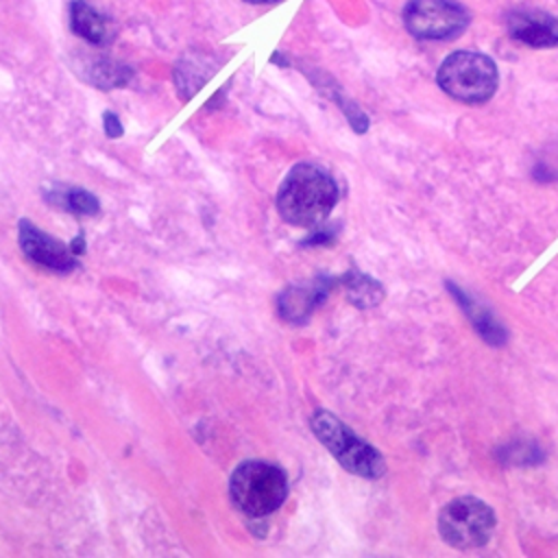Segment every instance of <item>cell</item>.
I'll list each match as a JSON object with an SVG mask.
<instances>
[{
	"mask_svg": "<svg viewBox=\"0 0 558 558\" xmlns=\"http://www.w3.org/2000/svg\"><path fill=\"white\" fill-rule=\"evenodd\" d=\"M338 201V187L329 172L314 163L294 166L277 194L281 218L296 227L320 225Z\"/></svg>",
	"mask_w": 558,
	"mask_h": 558,
	"instance_id": "1",
	"label": "cell"
},
{
	"mask_svg": "<svg viewBox=\"0 0 558 558\" xmlns=\"http://www.w3.org/2000/svg\"><path fill=\"white\" fill-rule=\"evenodd\" d=\"M497 68L493 59L471 50L449 54L438 70V85L460 102H486L497 89Z\"/></svg>",
	"mask_w": 558,
	"mask_h": 558,
	"instance_id": "2",
	"label": "cell"
},
{
	"mask_svg": "<svg viewBox=\"0 0 558 558\" xmlns=\"http://www.w3.org/2000/svg\"><path fill=\"white\" fill-rule=\"evenodd\" d=\"M312 429L316 438L331 451V456L349 471L360 477H379L386 471L381 453L357 438L340 418L331 412L318 410L312 416Z\"/></svg>",
	"mask_w": 558,
	"mask_h": 558,
	"instance_id": "3",
	"label": "cell"
},
{
	"mask_svg": "<svg viewBox=\"0 0 558 558\" xmlns=\"http://www.w3.org/2000/svg\"><path fill=\"white\" fill-rule=\"evenodd\" d=\"M288 495V480L281 469L268 462H244L231 475V499L248 517H264L281 506Z\"/></svg>",
	"mask_w": 558,
	"mask_h": 558,
	"instance_id": "4",
	"label": "cell"
},
{
	"mask_svg": "<svg viewBox=\"0 0 558 558\" xmlns=\"http://www.w3.org/2000/svg\"><path fill=\"white\" fill-rule=\"evenodd\" d=\"M493 508L477 497H458L449 501L438 517V530L447 545L458 549L482 547L495 530Z\"/></svg>",
	"mask_w": 558,
	"mask_h": 558,
	"instance_id": "5",
	"label": "cell"
},
{
	"mask_svg": "<svg viewBox=\"0 0 558 558\" xmlns=\"http://www.w3.org/2000/svg\"><path fill=\"white\" fill-rule=\"evenodd\" d=\"M403 22L418 39H449L466 28L469 15L453 0H410Z\"/></svg>",
	"mask_w": 558,
	"mask_h": 558,
	"instance_id": "6",
	"label": "cell"
},
{
	"mask_svg": "<svg viewBox=\"0 0 558 558\" xmlns=\"http://www.w3.org/2000/svg\"><path fill=\"white\" fill-rule=\"evenodd\" d=\"M20 244L26 257L50 270L68 272L74 268V257L70 255V251L26 220L20 225Z\"/></svg>",
	"mask_w": 558,
	"mask_h": 558,
	"instance_id": "7",
	"label": "cell"
},
{
	"mask_svg": "<svg viewBox=\"0 0 558 558\" xmlns=\"http://www.w3.org/2000/svg\"><path fill=\"white\" fill-rule=\"evenodd\" d=\"M508 31L517 41H523L534 48L556 46L558 44V20L549 13L521 9L508 15Z\"/></svg>",
	"mask_w": 558,
	"mask_h": 558,
	"instance_id": "8",
	"label": "cell"
},
{
	"mask_svg": "<svg viewBox=\"0 0 558 558\" xmlns=\"http://www.w3.org/2000/svg\"><path fill=\"white\" fill-rule=\"evenodd\" d=\"M70 20H72L74 33L81 35L83 39H87L92 44L109 41V31H107L105 17L96 9H92L87 2H83V0L72 2Z\"/></svg>",
	"mask_w": 558,
	"mask_h": 558,
	"instance_id": "9",
	"label": "cell"
},
{
	"mask_svg": "<svg viewBox=\"0 0 558 558\" xmlns=\"http://www.w3.org/2000/svg\"><path fill=\"white\" fill-rule=\"evenodd\" d=\"M81 72L85 74V78H87L92 85H98L100 89H111V87L126 85L129 78H131L129 68L118 65L116 61H109V59L89 61V63L85 65V70H81Z\"/></svg>",
	"mask_w": 558,
	"mask_h": 558,
	"instance_id": "10",
	"label": "cell"
},
{
	"mask_svg": "<svg viewBox=\"0 0 558 558\" xmlns=\"http://www.w3.org/2000/svg\"><path fill=\"white\" fill-rule=\"evenodd\" d=\"M449 288H451V286H449ZM451 292L458 296V301H460L462 307L466 310V316H469V320L475 325V329H477L490 344H501L504 338H506V333H504V329L490 318V314H488L486 310H482L477 303L469 301L458 288H451Z\"/></svg>",
	"mask_w": 558,
	"mask_h": 558,
	"instance_id": "11",
	"label": "cell"
},
{
	"mask_svg": "<svg viewBox=\"0 0 558 558\" xmlns=\"http://www.w3.org/2000/svg\"><path fill=\"white\" fill-rule=\"evenodd\" d=\"M48 198H50V203H54L72 214L94 216L98 211V201L85 190H54V192H48Z\"/></svg>",
	"mask_w": 558,
	"mask_h": 558,
	"instance_id": "12",
	"label": "cell"
},
{
	"mask_svg": "<svg viewBox=\"0 0 558 558\" xmlns=\"http://www.w3.org/2000/svg\"><path fill=\"white\" fill-rule=\"evenodd\" d=\"M320 299H325V290H318V288H314V290H290L281 296L279 307H281V314L286 318H296V316L303 318V316L310 314V310Z\"/></svg>",
	"mask_w": 558,
	"mask_h": 558,
	"instance_id": "13",
	"label": "cell"
},
{
	"mask_svg": "<svg viewBox=\"0 0 558 558\" xmlns=\"http://www.w3.org/2000/svg\"><path fill=\"white\" fill-rule=\"evenodd\" d=\"M347 290H349V299L360 307H371V305L379 303V299L384 296L379 283L364 275L347 277Z\"/></svg>",
	"mask_w": 558,
	"mask_h": 558,
	"instance_id": "14",
	"label": "cell"
},
{
	"mask_svg": "<svg viewBox=\"0 0 558 558\" xmlns=\"http://www.w3.org/2000/svg\"><path fill=\"white\" fill-rule=\"evenodd\" d=\"M105 126H107V135H109V137L122 135V126L118 124V118H116V116L105 113Z\"/></svg>",
	"mask_w": 558,
	"mask_h": 558,
	"instance_id": "15",
	"label": "cell"
},
{
	"mask_svg": "<svg viewBox=\"0 0 558 558\" xmlns=\"http://www.w3.org/2000/svg\"><path fill=\"white\" fill-rule=\"evenodd\" d=\"M244 2H251V4H270V2H279V0H244Z\"/></svg>",
	"mask_w": 558,
	"mask_h": 558,
	"instance_id": "16",
	"label": "cell"
}]
</instances>
